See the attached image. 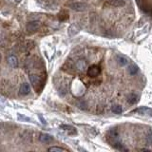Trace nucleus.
<instances>
[{"label":"nucleus","mask_w":152,"mask_h":152,"mask_svg":"<svg viewBox=\"0 0 152 152\" xmlns=\"http://www.w3.org/2000/svg\"><path fill=\"white\" fill-rule=\"evenodd\" d=\"M71 90H72V92L76 96H81L85 92V88L82 85V83H80L78 81H74L72 87H71Z\"/></svg>","instance_id":"1"},{"label":"nucleus","mask_w":152,"mask_h":152,"mask_svg":"<svg viewBox=\"0 0 152 152\" xmlns=\"http://www.w3.org/2000/svg\"><path fill=\"white\" fill-rule=\"evenodd\" d=\"M124 5H126L124 0H106L104 3L105 7H110V8L124 7Z\"/></svg>","instance_id":"2"},{"label":"nucleus","mask_w":152,"mask_h":152,"mask_svg":"<svg viewBox=\"0 0 152 152\" xmlns=\"http://www.w3.org/2000/svg\"><path fill=\"white\" fill-rule=\"evenodd\" d=\"M69 7L74 11L83 12V11H86L88 9V4L84 3V2H73V3L69 4Z\"/></svg>","instance_id":"3"},{"label":"nucleus","mask_w":152,"mask_h":152,"mask_svg":"<svg viewBox=\"0 0 152 152\" xmlns=\"http://www.w3.org/2000/svg\"><path fill=\"white\" fill-rule=\"evenodd\" d=\"M101 72V69L100 67H98L96 65H92L90 66L89 68L88 69V71L87 73L88 76H90V77H96V76L99 75V73Z\"/></svg>","instance_id":"4"},{"label":"nucleus","mask_w":152,"mask_h":152,"mask_svg":"<svg viewBox=\"0 0 152 152\" xmlns=\"http://www.w3.org/2000/svg\"><path fill=\"white\" fill-rule=\"evenodd\" d=\"M131 113H138V114H141V115L152 116V109L146 108V106H141V108L136 109L133 111H131Z\"/></svg>","instance_id":"5"},{"label":"nucleus","mask_w":152,"mask_h":152,"mask_svg":"<svg viewBox=\"0 0 152 152\" xmlns=\"http://www.w3.org/2000/svg\"><path fill=\"white\" fill-rule=\"evenodd\" d=\"M63 130H65L67 133L69 134V135H75V134H77V130L71 126H68V124H62L60 127Z\"/></svg>","instance_id":"6"},{"label":"nucleus","mask_w":152,"mask_h":152,"mask_svg":"<svg viewBox=\"0 0 152 152\" xmlns=\"http://www.w3.org/2000/svg\"><path fill=\"white\" fill-rule=\"evenodd\" d=\"M39 22L38 21H32V22H29L28 24H27V30L28 32H34V30H36L38 28H39Z\"/></svg>","instance_id":"7"},{"label":"nucleus","mask_w":152,"mask_h":152,"mask_svg":"<svg viewBox=\"0 0 152 152\" xmlns=\"http://www.w3.org/2000/svg\"><path fill=\"white\" fill-rule=\"evenodd\" d=\"M30 85L28 83H23L20 86V89H19V93H20V95H27V94H29L30 93Z\"/></svg>","instance_id":"8"},{"label":"nucleus","mask_w":152,"mask_h":152,"mask_svg":"<svg viewBox=\"0 0 152 152\" xmlns=\"http://www.w3.org/2000/svg\"><path fill=\"white\" fill-rule=\"evenodd\" d=\"M39 141L44 143V144H48V143L53 141V138L48 134H41L39 137Z\"/></svg>","instance_id":"9"},{"label":"nucleus","mask_w":152,"mask_h":152,"mask_svg":"<svg viewBox=\"0 0 152 152\" xmlns=\"http://www.w3.org/2000/svg\"><path fill=\"white\" fill-rule=\"evenodd\" d=\"M8 63L10 65L12 68H17L18 66V61H17V58L13 55H11L8 57Z\"/></svg>","instance_id":"10"},{"label":"nucleus","mask_w":152,"mask_h":152,"mask_svg":"<svg viewBox=\"0 0 152 152\" xmlns=\"http://www.w3.org/2000/svg\"><path fill=\"white\" fill-rule=\"evenodd\" d=\"M116 60H117L118 64L120 66H122V67H124V66H127L128 64V60L127 59L126 57H124L122 55H117V57H116Z\"/></svg>","instance_id":"11"},{"label":"nucleus","mask_w":152,"mask_h":152,"mask_svg":"<svg viewBox=\"0 0 152 152\" xmlns=\"http://www.w3.org/2000/svg\"><path fill=\"white\" fill-rule=\"evenodd\" d=\"M78 32H79V29H78V27L76 26V25H71L69 28V30H68V33H69V35L70 37L74 36V35L77 33Z\"/></svg>","instance_id":"12"},{"label":"nucleus","mask_w":152,"mask_h":152,"mask_svg":"<svg viewBox=\"0 0 152 152\" xmlns=\"http://www.w3.org/2000/svg\"><path fill=\"white\" fill-rule=\"evenodd\" d=\"M30 81L32 83V85L34 87V88H36L37 85L39 84V78L37 75L35 74H30Z\"/></svg>","instance_id":"13"},{"label":"nucleus","mask_w":152,"mask_h":152,"mask_svg":"<svg viewBox=\"0 0 152 152\" xmlns=\"http://www.w3.org/2000/svg\"><path fill=\"white\" fill-rule=\"evenodd\" d=\"M127 102L130 105L136 104V103L138 102V96L135 94V93H130V94L127 96Z\"/></svg>","instance_id":"14"},{"label":"nucleus","mask_w":152,"mask_h":152,"mask_svg":"<svg viewBox=\"0 0 152 152\" xmlns=\"http://www.w3.org/2000/svg\"><path fill=\"white\" fill-rule=\"evenodd\" d=\"M111 109H112V111L116 114H121L123 112V108H122V106H120V105H113Z\"/></svg>","instance_id":"15"},{"label":"nucleus","mask_w":152,"mask_h":152,"mask_svg":"<svg viewBox=\"0 0 152 152\" xmlns=\"http://www.w3.org/2000/svg\"><path fill=\"white\" fill-rule=\"evenodd\" d=\"M138 70H139V68H138V66L136 65H131L129 66V69H128V72L130 75H134L138 72Z\"/></svg>","instance_id":"16"},{"label":"nucleus","mask_w":152,"mask_h":152,"mask_svg":"<svg viewBox=\"0 0 152 152\" xmlns=\"http://www.w3.org/2000/svg\"><path fill=\"white\" fill-rule=\"evenodd\" d=\"M76 68H77L79 70H84L86 69V62L84 60H79L77 61V63H76Z\"/></svg>","instance_id":"17"},{"label":"nucleus","mask_w":152,"mask_h":152,"mask_svg":"<svg viewBox=\"0 0 152 152\" xmlns=\"http://www.w3.org/2000/svg\"><path fill=\"white\" fill-rule=\"evenodd\" d=\"M48 151H53V152H61V151H63V152H66V151H68L66 148H63V147H58V146H51L48 148Z\"/></svg>","instance_id":"18"},{"label":"nucleus","mask_w":152,"mask_h":152,"mask_svg":"<svg viewBox=\"0 0 152 152\" xmlns=\"http://www.w3.org/2000/svg\"><path fill=\"white\" fill-rule=\"evenodd\" d=\"M67 18H69V14L67 13L66 12H61L60 14H59V19L60 20H65Z\"/></svg>","instance_id":"19"},{"label":"nucleus","mask_w":152,"mask_h":152,"mask_svg":"<svg viewBox=\"0 0 152 152\" xmlns=\"http://www.w3.org/2000/svg\"><path fill=\"white\" fill-rule=\"evenodd\" d=\"M38 117L40 118V120H41V122H42V124H47L46 120H45V119L43 118V116H42L41 114H38Z\"/></svg>","instance_id":"20"},{"label":"nucleus","mask_w":152,"mask_h":152,"mask_svg":"<svg viewBox=\"0 0 152 152\" xmlns=\"http://www.w3.org/2000/svg\"><path fill=\"white\" fill-rule=\"evenodd\" d=\"M18 118H19V119H22V120H26V121H30V119H29V118H27V117H25V116H23V117H22V116H21L20 114H18Z\"/></svg>","instance_id":"21"},{"label":"nucleus","mask_w":152,"mask_h":152,"mask_svg":"<svg viewBox=\"0 0 152 152\" xmlns=\"http://www.w3.org/2000/svg\"><path fill=\"white\" fill-rule=\"evenodd\" d=\"M21 0H15V2H20Z\"/></svg>","instance_id":"22"},{"label":"nucleus","mask_w":152,"mask_h":152,"mask_svg":"<svg viewBox=\"0 0 152 152\" xmlns=\"http://www.w3.org/2000/svg\"><path fill=\"white\" fill-rule=\"evenodd\" d=\"M151 133H152V129H151Z\"/></svg>","instance_id":"23"}]
</instances>
